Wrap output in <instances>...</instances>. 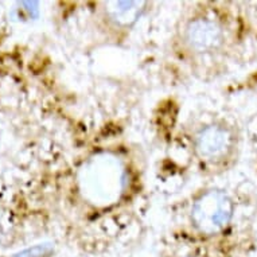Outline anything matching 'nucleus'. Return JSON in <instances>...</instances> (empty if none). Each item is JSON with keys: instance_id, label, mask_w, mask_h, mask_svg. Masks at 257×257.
Returning <instances> with one entry per match:
<instances>
[{"instance_id": "obj_4", "label": "nucleus", "mask_w": 257, "mask_h": 257, "mask_svg": "<svg viewBox=\"0 0 257 257\" xmlns=\"http://www.w3.org/2000/svg\"><path fill=\"white\" fill-rule=\"evenodd\" d=\"M143 3L139 2H113L108 3V14L118 25H131L139 17L142 10L140 6Z\"/></svg>"}, {"instance_id": "obj_5", "label": "nucleus", "mask_w": 257, "mask_h": 257, "mask_svg": "<svg viewBox=\"0 0 257 257\" xmlns=\"http://www.w3.org/2000/svg\"><path fill=\"white\" fill-rule=\"evenodd\" d=\"M51 246L47 244L43 245H35L33 248H29L23 250V252L15 254V257H43L50 254Z\"/></svg>"}, {"instance_id": "obj_2", "label": "nucleus", "mask_w": 257, "mask_h": 257, "mask_svg": "<svg viewBox=\"0 0 257 257\" xmlns=\"http://www.w3.org/2000/svg\"><path fill=\"white\" fill-rule=\"evenodd\" d=\"M221 29L209 19H195L186 29V41L191 49L199 53L215 49L221 43Z\"/></svg>"}, {"instance_id": "obj_3", "label": "nucleus", "mask_w": 257, "mask_h": 257, "mask_svg": "<svg viewBox=\"0 0 257 257\" xmlns=\"http://www.w3.org/2000/svg\"><path fill=\"white\" fill-rule=\"evenodd\" d=\"M228 132L219 126H207L197 138V151L206 159H217L228 151Z\"/></svg>"}, {"instance_id": "obj_1", "label": "nucleus", "mask_w": 257, "mask_h": 257, "mask_svg": "<svg viewBox=\"0 0 257 257\" xmlns=\"http://www.w3.org/2000/svg\"><path fill=\"white\" fill-rule=\"evenodd\" d=\"M191 217L201 232L213 234L229 222L232 217V202L223 193L211 190L197 199Z\"/></svg>"}]
</instances>
